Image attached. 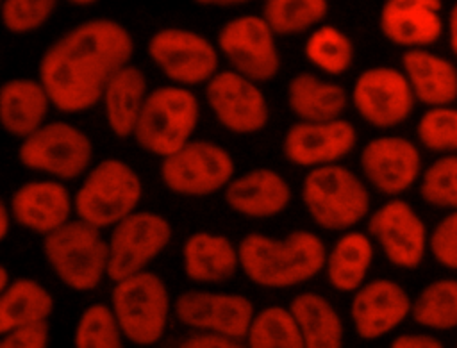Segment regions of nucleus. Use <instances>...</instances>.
<instances>
[{"mask_svg": "<svg viewBox=\"0 0 457 348\" xmlns=\"http://www.w3.org/2000/svg\"><path fill=\"white\" fill-rule=\"evenodd\" d=\"M134 54L130 32L111 18H91L52 41L37 64V80L50 105L61 112H82L100 102L109 79Z\"/></svg>", "mask_w": 457, "mask_h": 348, "instance_id": "1", "label": "nucleus"}, {"mask_svg": "<svg viewBox=\"0 0 457 348\" xmlns=\"http://www.w3.org/2000/svg\"><path fill=\"white\" fill-rule=\"evenodd\" d=\"M327 246L311 230H291L284 237L259 232L245 236L237 244L243 273L266 289H287L316 277L325 264Z\"/></svg>", "mask_w": 457, "mask_h": 348, "instance_id": "2", "label": "nucleus"}, {"mask_svg": "<svg viewBox=\"0 0 457 348\" xmlns=\"http://www.w3.org/2000/svg\"><path fill=\"white\" fill-rule=\"evenodd\" d=\"M73 195L77 220L102 230L136 211L143 184L136 170L121 159L107 157L91 166Z\"/></svg>", "mask_w": 457, "mask_h": 348, "instance_id": "3", "label": "nucleus"}, {"mask_svg": "<svg viewBox=\"0 0 457 348\" xmlns=\"http://www.w3.org/2000/svg\"><path fill=\"white\" fill-rule=\"evenodd\" d=\"M200 120V104L189 87L159 86L148 91L132 137L145 152L164 159L184 146Z\"/></svg>", "mask_w": 457, "mask_h": 348, "instance_id": "4", "label": "nucleus"}, {"mask_svg": "<svg viewBox=\"0 0 457 348\" xmlns=\"http://www.w3.org/2000/svg\"><path fill=\"white\" fill-rule=\"evenodd\" d=\"M302 200L311 220L332 232H345L370 214V191L346 166L311 168L302 182Z\"/></svg>", "mask_w": 457, "mask_h": 348, "instance_id": "5", "label": "nucleus"}, {"mask_svg": "<svg viewBox=\"0 0 457 348\" xmlns=\"http://www.w3.org/2000/svg\"><path fill=\"white\" fill-rule=\"evenodd\" d=\"M43 255L71 291H93L107 277V241L102 230L77 218L43 237Z\"/></svg>", "mask_w": 457, "mask_h": 348, "instance_id": "6", "label": "nucleus"}, {"mask_svg": "<svg viewBox=\"0 0 457 348\" xmlns=\"http://www.w3.org/2000/svg\"><path fill=\"white\" fill-rule=\"evenodd\" d=\"M109 307L127 341L136 346H152L166 332L171 300L164 280L143 269L114 282Z\"/></svg>", "mask_w": 457, "mask_h": 348, "instance_id": "7", "label": "nucleus"}, {"mask_svg": "<svg viewBox=\"0 0 457 348\" xmlns=\"http://www.w3.org/2000/svg\"><path fill=\"white\" fill-rule=\"evenodd\" d=\"M18 161L46 178L75 180L91 168L93 143L84 130L68 121H45L20 141Z\"/></svg>", "mask_w": 457, "mask_h": 348, "instance_id": "8", "label": "nucleus"}, {"mask_svg": "<svg viewBox=\"0 0 457 348\" xmlns=\"http://www.w3.org/2000/svg\"><path fill=\"white\" fill-rule=\"evenodd\" d=\"M234 171L230 152L207 139H189L161 161L162 184L182 196H207L225 189Z\"/></svg>", "mask_w": 457, "mask_h": 348, "instance_id": "9", "label": "nucleus"}, {"mask_svg": "<svg viewBox=\"0 0 457 348\" xmlns=\"http://www.w3.org/2000/svg\"><path fill=\"white\" fill-rule=\"evenodd\" d=\"M107 241V277L116 282L146 269L171 241V223L152 211H134L111 227Z\"/></svg>", "mask_w": 457, "mask_h": 348, "instance_id": "10", "label": "nucleus"}, {"mask_svg": "<svg viewBox=\"0 0 457 348\" xmlns=\"http://www.w3.org/2000/svg\"><path fill=\"white\" fill-rule=\"evenodd\" d=\"M146 50L164 77L182 87L205 84L220 64L218 50L205 36L180 27L154 32Z\"/></svg>", "mask_w": 457, "mask_h": 348, "instance_id": "11", "label": "nucleus"}, {"mask_svg": "<svg viewBox=\"0 0 457 348\" xmlns=\"http://www.w3.org/2000/svg\"><path fill=\"white\" fill-rule=\"evenodd\" d=\"M218 48L230 70L253 80H271L280 70V55L275 45V34L257 14H243L228 20L218 32Z\"/></svg>", "mask_w": 457, "mask_h": 348, "instance_id": "12", "label": "nucleus"}, {"mask_svg": "<svg viewBox=\"0 0 457 348\" xmlns=\"http://www.w3.org/2000/svg\"><path fill=\"white\" fill-rule=\"evenodd\" d=\"M357 114L377 128H393L414 111L416 100L402 70L373 66L359 73L348 96Z\"/></svg>", "mask_w": 457, "mask_h": 348, "instance_id": "13", "label": "nucleus"}, {"mask_svg": "<svg viewBox=\"0 0 457 348\" xmlns=\"http://www.w3.org/2000/svg\"><path fill=\"white\" fill-rule=\"evenodd\" d=\"M205 100L220 125L232 134L248 136L268 125L270 107L262 89L234 70L216 71L205 82Z\"/></svg>", "mask_w": 457, "mask_h": 348, "instance_id": "14", "label": "nucleus"}, {"mask_svg": "<svg viewBox=\"0 0 457 348\" xmlns=\"http://www.w3.org/2000/svg\"><path fill=\"white\" fill-rule=\"evenodd\" d=\"M177 319L205 334L243 339L253 318V303L237 293L191 289L180 293L173 302Z\"/></svg>", "mask_w": 457, "mask_h": 348, "instance_id": "15", "label": "nucleus"}, {"mask_svg": "<svg viewBox=\"0 0 457 348\" xmlns=\"http://www.w3.org/2000/svg\"><path fill=\"white\" fill-rule=\"evenodd\" d=\"M368 234L396 268L414 269L427 253L425 221L405 200L391 198L375 209L368 220Z\"/></svg>", "mask_w": 457, "mask_h": 348, "instance_id": "16", "label": "nucleus"}, {"mask_svg": "<svg viewBox=\"0 0 457 348\" xmlns=\"http://www.w3.org/2000/svg\"><path fill=\"white\" fill-rule=\"evenodd\" d=\"M359 164L373 189L395 198L418 182L421 153L403 136H378L362 146Z\"/></svg>", "mask_w": 457, "mask_h": 348, "instance_id": "17", "label": "nucleus"}, {"mask_svg": "<svg viewBox=\"0 0 457 348\" xmlns=\"http://www.w3.org/2000/svg\"><path fill=\"white\" fill-rule=\"evenodd\" d=\"M355 145L357 130L348 120L296 121L282 139V153L291 164L311 170L337 164Z\"/></svg>", "mask_w": 457, "mask_h": 348, "instance_id": "18", "label": "nucleus"}, {"mask_svg": "<svg viewBox=\"0 0 457 348\" xmlns=\"http://www.w3.org/2000/svg\"><path fill=\"white\" fill-rule=\"evenodd\" d=\"M409 312V293L391 278L364 282L353 291L350 302L353 328L364 341H375L387 336L407 319Z\"/></svg>", "mask_w": 457, "mask_h": 348, "instance_id": "19", "label": "nucleus"}, {"mask_svg": "<svg viewBox=\"0 0 457 348\" xmlns=\"http://www.w3.org/2000/svg\"><path fill=\"white\" fill-rule=\"evenodd\" d=\"M7 205L16 225L45 237L71 220L73 195L64 182L43 177L20 184Z\"/></svg>", "mask_w": 457, "mask_h": 348, "instance_id": "20", "label": "nucleus"}, {"mask_svg": "<svg viewBox=\"0 0 457 348\" xmlns=\"http://www.w3.org/2000/svg\"><path fill=\"white\" fill-rule=\"evenodd\" d=\"M441 9V0H386L378 27L384 37L396 46L427 48L445 30Z\"/></svg>", "mask_w": 457, "mask_h": 348, "instance_id": "21", "label": "nucleus"}, {"mask_svg": "<svg viewBox=\"0 0 457 348\" xmlns=\"http://www.w3.org/2000/svg\"><path fill=\"white\" fill-rule=\"evenodd\" d=\"M289 182L271 168H253L225 186L227 205L253 220H266L280 214L291 202Z\"/></svg>", "mask_w": 457, "mask_h": 348, "instance_id": "22", "label": "nucleus"}, {"mask_svg": "<svg viewBox=\"0 0 457 348\" xmlns=\"http://www.w3.org/2000/svg\"><path fill=\"white\" fill-rule=\"evenodd\" d=\"M402 73L416 102L427 107L453 105L457 70L453 62L427 48H409L402 55Z\"/></svg>", "mask_w": 457, "mask_h": 348, "instance_id": "23", "label": "nucleus"}, {"mask_svg": "<svg viewBox=\"0 0 457 348\" xmlns=\"http://www.w3.org/2000/svg\"><path fill=\"white\" fill-rule=\"evenodd\" d=\"M50 107L37 79L14 77L0 84V127L20 141L46 121Z\"/></svg>", "mask_w": 457, "mask_h": 348, "instance_id": "24", "label": "nucleus"}, {"mask_svg": "<svg viewBox=\"0 0 457 348\" xmlns=\"http://www.w3.org/2000/svg\"><path fill=\"white\" fill-rule=\"evenodd\" d=\"M184 275L198 284H220L239 268L237 246L223 234L193 232L182 244Z\"/></svg>", "mask_w": 457, "mask_h": 348, "instance_id": "25", "label": "nucleus"}, {"mask_svg": "<svg viewBox=\"0 0 457 348\" xmlns=\"http://www.w3.org/2000/svg\"><path fill=\"white\" fill-rule=\"evenodd\" d=\"M146 95V77L130 62L121 66L109 79L102 91L100 102L104 105L107 127L116 137L132 136Z\"/></svg>", "mask_w": 457, "mask_h": 348, "instance_id": "26", "label": "nucleus"}, {"mask_svg": "<svg viewBox=\"0 0 457 348\" xmlns=\"http://www.w3.org/2000/svg\"><path fill=\"white\" fill-rule=\"evenodd\" d=\"M348 93L337 82L302 71L287 84V105L298 121L337 120L348 107Z\"/></svg>", "mask_w": 457, "mask_h": 348, "instance_id": "27", "label": "nucleus"}, {"mask_svg": "<svg viewBox=\"0 0 457 348\" xmlns=\"http://www.w3.org/2000/svg\"><path fill=\"white\" fill-rule=\"evenodd\" d=\"M375 248L368 234L345 230L325 255V275L328 284L339 293L359 289L373 264Z\"/></svg>", "mask_w": 457, "mask_h": 348, "instance_id": "28", "label": "nucleus"}, {"mask_svg": "<svg viewBox=\"0 0 457 348\" xmlns=\"http://www.w3.org/2000/svg\"><path fill=\"white\" fill-rule=\"evenodd\" d=\"M287 309L298 327L303 348H343V319L323 294L300 293Z\"/></svg>", "mask_w": 457, "mask_h": 348, "instance_id": "29", "label": "nucleus"}, {"mask_svg": "<svg viewBox=\"0 0 457 348\" xmlns=\"http://www.w3.org/2000/svg\"><path fill=\"white\" fill-rule=\"evenodd\" d=\"M54 312L52 293L37 280L11 278L0 293V336L16 328L46 323Z\"/></svg>", "mask_w": 457, "mask_h": 348, "instance_id": "30", "label": "nucleus"}, {"mask_svg": "<svg viewBox=\"0 0 457 348\" xmlns=\"http://www.w3.org/2000/svg\"><path fill=\"white\" fill-rule=\"evenodd\" d=\"M409 316L430 330H453L457 327V280L445 277L427 284L411 300Z\"/></svg>", "mask_w": 457, "mask_h": 348, "instance_id": "31", "label": "nucleus"}, {"mask_svg": "<svg viewBox=\"0 0 457 348\" xmlns=\"http://www.w3.org/2000/svg\"><path fill=\"white\" fill-rule=\"evenodd\" d=\"M243 339H246V348H303L298 327L289 309L282 305L253 312Z\"/></svg>", "mask_w": 457, "mask_h": 348, "instance_id": "32", "label": "nucleus"}, {"mask_svg": "<svg viewBox=\"0 0 457 348\" xmlns=\"http://www.w3.org/2000/svg\"><path fill=\"white\" fill-rule=\"evenodd\" d=\"M307 61L327 75H343L353 62L352 39L334 25L316 27L303 46Z\"/></svg>", "mask_w": 457, "mask_h": 348, "instance_id": "33", "label": "nucleus"}, {"mask_svg": "<svg viewBox=\"0 0 457 348\" xmlns=\"http://www.w3.org/2000/svg\"><path fill=\"white\" fill-rule=\"evenodd\" d=\"M327 12V0H264L261 18L273 34L293 36L318 25Z\"/></svg>", "mask_w": 457, "mask_h": 348, "instance_id": "34", "label": "nucleus"}, {"mask_svg": "<svg viewBox=\"0 0 457 348\" xmlns=\"http://www.w3.org/2000/svg\"><path fill=\"white\" fill-rule=\"evenodd\" d=\"M123 334L107 303L87 305L75 325V348H125Z\"/></svg>", "mask_w": 457, "mask_h": 348, "instance_id": "35", "label": "nucleus"}, {"mask_svg": "<svg viewBox=\"0 0 457 348\" xmlns=\"http://www.w3.org/2000/svg\"><path fill=\"white\" fill-rule=\"evenodd\" d=\"M420 196L425 203L455 211L457 209V157L445 153L432 161L420 173Z\"/></svg>", "mask_w": 457, "mask_h": 348, "instance_id": "36", "label": "nucleus"}, {"mask_svg": "<svg viewBox=\"0 0 457 348\" xmlns=\"http://www.w3.org/2000/svg\"><path fill=\"white\" fill-rule=\"evenodd\" d=\"M418 141L436 153H455L457 150V109L453 105L428 107L416 125Z\"/></svg>", "mask_w": 457, "mask_h": 348, "instance_id": "37", "label": "nucleus"}, {"mask_svg": "<svg viewBox=\"0 0 457 348\" xmlns=\"http://www.w3.org/2000/svg\"><path fill=\"white\" fill-rule=\"evenodd\" d=\"M57 2L59 0H2L0 23L14 36L36 32L52 18Z\"/></svg>", "mask_w": 457, "mask_h": 348, "instance_id": "38", "label": "nucleus"}, {"mask_svg": "<svg viewBox=\"0 0 457 348\" xmlns=\"http://www.w3.org/2000/svg\"><path fill=\"white\" fill-rule=\"evenodd\" d=\"M427 248L434 261L453 271L457 268V212L448 211L427 236Z\"/></svg>", "mask_w": 457, "mask_h": 348, "instance_id": "39", "label": "nucleus"}, {"mask_svg": "<svg viewBox=\"0 0 457 348\" xmlns=\"http://www.w3.org/2000/svg\"><path fill=\"white\" fill-rule=\"evenodd\" d=\"M48 344H50L48 321L16 328L0 336V348H48Z\"/></svg>", "mask_w": 457, "mask_h": 348, "instance_id": "40", "label": "nucleus"}, {"mask_svg": "<svg viewBox=\"0 0 457 348\" xmlns=\"http://www.w3.org/2000/svg\"><path fill=\"white\" fill-rule=\"evenodd\" d=\"M177 348H246L239 339H230L216 334L195 332L184 337Z\"/></svg>", "mask_w": 457, "mask_h": 348, "instance_id": "41", "label": "nucleus"}, {"mask_svg": "<svg viewBox=\"0 0 457 348\" xmlns=\"http://www.w3.org/2000/svg\"><path fill=\"white\" fill-rule=\"evenodd\" d=\"M389 348H446V346L430 334H400L391 341Z\"/></svg>", "mask_w": 457, "mask_h": 348, "instance_id": "42", "label": "nucleus"}, {"mask_svg": "<svg viewBox=\"0 0 457 348\" xmlns=\"http://www.w3.org/2000/svg\"><path fill=\"white\" fill-rule=\"evenodd\" d=\"M446 30H448V46L452 50V54H457V7L453 5L448 12V20H446Z\"/></svg>", "mask_w": 457, "mask_h": 348, "instance_id": "43", "label": "nucleus"}, {"mask_svg": "<svg viewBox=\"0 0 457 348\" xmlns=\"http://www.w3.org/2000/svg\"><path fill=\"white\" fill-rule=\"evenodd\" d=\"M12 220H11V212H9V205L7 202L0 196V241H4L11 230Z\"/></svg>", "mask_w": 457, "mask_h": 348, "instance_id": "44", "label": "nucleus"}, {"mask_svg": "<svg viewBox=\"0 0 457 348\" xmlns=\"http://www.w3.org/2000/svg\"><path fill=\"white\" fill-rule=\"evenodd\" d=\"M200 5H214V7H228V5H239L252 0H195Z\"/></svg>", "mask_w": 457, "mask_h": 348, "instance_id": "45", "label": "nucleus"}, {"mask_svg": "<svg viewBox=\"0 0 457 348\" xmlns=\"http://www.w3.org/2000/svg\"><path fill=\"white\" fill-rule=\"evenodd\" d=\"M9 280H11V275H9L7 268H5L4 264H0V293H2V289L9 284Z\"/></svg>", "mask_w": 457, "mask_h": 348, "instance_id": "46", "label": "nucleus"}, {"mask_svg": "<svg viewBox=\"0 0 457 348\" xmlns=\"http://www.w3.org/2000/svg\"><path fill=\"white\" fill-rule=\"evenodd\" d=\"M70 4H73V5H91V4H95L96 0H68Z\"/></svg>", "mask_w": 457, "mask_h": 348, "instance_id": "47", "label": "nucleus"}, {"mask_svg": "<svg viewBox=\"0 0 457 348\" xmlns=\"http://www.w3.org/2000/svg\"><path fill=\"white\" fill-rule=\"evenodd\" d=\"M0 2H2V0H0Z\"/></svg>", "mask_w": 457, "mask_h": 348, "instance_id": "48", "label": "nucleus"}]
</instances>
